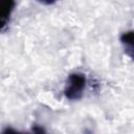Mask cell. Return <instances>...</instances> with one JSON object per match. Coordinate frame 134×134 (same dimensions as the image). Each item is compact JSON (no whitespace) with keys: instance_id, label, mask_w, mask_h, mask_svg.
<instances>
[{"instance_id":"cell-4","label":"cell","mask_w":134,"mask_h":134,"mask_svg":"<svg viewBox=\"0 0 134 134\" xmlns=\"http://www.w3.org/2000/svg\"><path fill=\"white\" fill-rule=\"evenodd\" d=\"M18 134H46V132H45V130L42 127L35 126L30 133H21V132H19Z\"/></svg>"},{"instance_id":"cell-2","label":"cell","mask_w":134,"mask_h":134,"mask_svg":"<svg viewBox=\"0 0 134 134\" xmlns=\"http://www.w3.org/2000/svg\"><path fill=\"white\" fill-rule=\"evenodd\" d=\"M16 3L10 0L0 1V30H2L8 23L9 18L15 9Z\"/></svg>"},{"instance_id":"cell-1","label":"cell","mask_w":134,"mask_h":134,"mask_svg":"<svg viewBox=\"0 0 134 134\" xmlns=\"http://www.w3.org/2000/svg\"><path fill=\"white\" fill-rule=\"evenodd\" d=\"M87 79L82 72H72L68 75L67 84L64 89L65 96L70 100L80 99L86 88Z\"/></svg>"},{"instance_id":"cell-3","label":"cell","mask_w":134,"mask_h":134,"mask_svg":"<svg viewBox=\"0 0 134 134\" xmlns=\"http://www.w3.org/2000/svg\"><path fill=\"white\" fill-rule=\"evenodd\" d=\"M120 42L127 50H130L132 52V49H133V31L129 30V31L124 32L120 36Z\"/></svg>"}]
</instances>
